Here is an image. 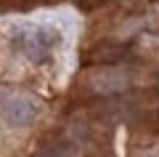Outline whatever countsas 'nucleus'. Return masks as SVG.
Returning a JSON list of instances; mask_svg holds the SVG:
<instances>
[{
	"label": "nucleus",
	"mask_w": 159,
	"mask_h": 157,
	"mask_svg": "<svg viewBox=\"0 0 159 157\" xmlns=\"http://www.w3.org/2000/svg\"><path fill=\"white\" fill-rule=\"evenodd\" d=\"M24 51H27V56L34 59V61H43L48 56V51H51V40H48V32L45 29H32L29 37L24 40Z\"/></svg>",
	"instance_id": "nucleus-2"
},
{
	"label": "nucleus",
	"mask_w": 159,
	"mask_h": 157,
	"mask_svg": "<svg viewBox=\"0 0 159 157\" xmlns=\"http://www.w3.org/2000/svg\"><path fill=\"white\" fill-rule=\"evenodd\" d=\"M0 115H3L11 125L21 128V125H29L34 120L37 109H34V104L29 99H24V96H8V99L0 104Z\"/></svg>",
	"instance_id": "nucleus-1"
}]
</instances>
